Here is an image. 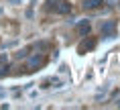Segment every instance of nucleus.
Returning a JSON list of instances; mask_svg holds the SVG:
<instances>
[{
    "instance_id": "f257e3e1",
    "label": "nucleus",
    "mask_w": 120,
    "mask_h": 110,
    "mask_svg": "<svg viewBox=\"0 0 120 110\" xmlns=\"http://www.w3.org/2000/svg\"><path fill=\"white\" fill-rule=\"evenodd\" d=\"M96 47V37H88V35H86V37H83V41L82 43H79V45H77V53H88L90 49H94Z\"/></svg>"
},
{
    "instance_id": "f03ea898",
    "label": "nucleus",
    "mask_w": 120,
    "mask_h": 110,
    "mask_svg": "<svg viewBox=\"0 0 120 110\" xmlns=\"http://www.w3.org/2000/svg\"><path fill=\"white\" fill-rule=\"evenodd\" d=\"M53 12H57V14H67V12H71V4H69V2H65V0H59L55 6H53Z\"/></svg>"
},
{
    "instance_id": "7ed1b4c3",
    "label": "nucleus",
    "mask_w": 120,
    "mask_h": 110,
    "mask_svg": "<svg viewBox=\"0 0 120 110\" xmlns=\"http://www.w3.org/2000/svg\"><path fill=\"white\" fill-rule=\"evenodd\" d=\"M43 63H45V57L41 53H37V55H33V57L29 59V67H31V69H39Z\"/></svg>"
},
{
    "instance_id": "20e7f679",
    "label": "nucleus",
    "mask_w": 120,
    "mask_h": 110,
    "mask_svg": "<svg viewBox=\"0 0 120 110\" xmlns=\"http://www.w3.org/2000/svg\"><path fill=\"white\" fill-rule=\"evenodd\" d=\"M104 4V0H83V8L86 10H96Z\"/></svg>"
},
{
    "instance_id": "39448f33",
    "label": "nucleus",
    "mask_w": 120,
    "mask_h": 110,
    "mask_svg": "<svg viewBox=\"0 0 120 110\" xmlns=\"http://www.w3.org/2000/svg\"><path fill=\"white\" fill-rule=\"evenodd\" d=\"M114 29H116V25H114L112 20H108L106 25L102 27V35H104V37H110V35L114 33Z\"/></svg>"
},
{
    "instance_id": "423d86ee",
    "label": "nucleus",
    "mask_w": 120,
    "mask_h": 110,
    "mask_svg": "<svg viewBox=\"0 0 120 110\" xmlns=\"http://www.w3.org/2000/svg\"><path fill=\"white\" fill-rule=\"evenodd\" d=\"M77 31H79V35H82V37H86V35L90 33V23H88V20H82V23L77 25Z\"/></svg>"
},
{
    "instance_id": "0eeeda50",
    "label": "nucleus",
    "mask_w": 120,
    "mask_h": 110,
    "mask_svg": "<svg viewBox=\"0 0 120 110\" xmlns=\"http://www.w3.org/2000/svg\"><path fill=\"white\" fill-rule=\"evenodd\" d=\"M57 2H59V0H47V8H49V10H53V6H55Z\"/></svg>"
}]
</instances>
